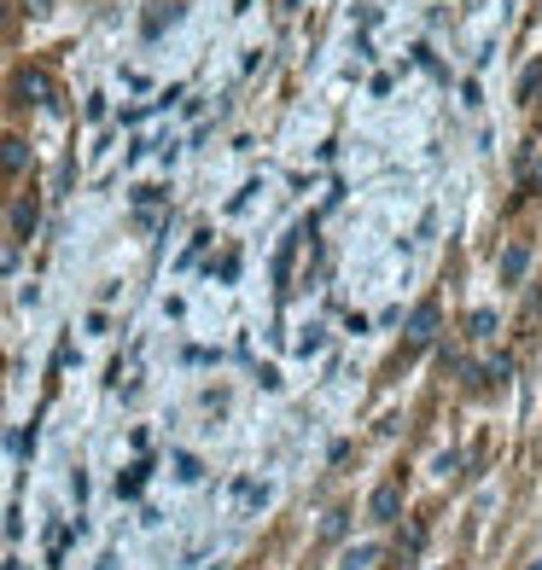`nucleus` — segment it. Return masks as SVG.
<instances>
[{
	"label": "nucleus",
	"instance_id": "nucleus-1",
	"mask_svg": "<svg viewBox=\"0 0 542 570\" xmlns=\"http://www.w3.org/2000/svg\"><path fill=\"white\" fill-rule=\"evenodd\" d=\"M12 99H18V105H53V76H47L41 65H23L18 76H12Z\"/></svg>",
	"mask_w": 542,
	"mask_h": 570
},
{
	"label": "nucleus",
	"instance_id": "nucleus-2",
	"mask_svg": "<svg viewBox=\"0 0 542 570\" xmlns=\"http://www.w3.org/2000/svg\"><path fill=\"white\" fill-rule=\"evenodd\" d=\"M432 338H438V303H420L409 320V350H426Z\"/></svg>",
	"mask_w": 542,
	"mask_h": 570
},
{
	"label": "nucleus",
	"instance_id": "nucleus-3",
	"mask_svg": "<svg viewBox=\"0 0 542 570\" xmlns=\"http://www.w3.org/2000/svg\"><path fill=\"white\" fill-rule=\"evenodd\" d=\"M23 169H30V140L6 134V140H0V175H23Z\"/></svg>",
	"mask_w": 542,
	"mask_h": 570
},
{
	"label": "nucleus",
	"instance_id": "nucleus-4",
	"mask_svg": "<svg viewBox=\"0 0 542 570\" xmlns=\"http://www.w3.org/2000/svg\"><path fill=\"white\" fill-rule=\"evenodd\" d=\"M35 221H41V204H35V192H23L18 204H12V239H30Z\"/></svg>",
	"mask_w": 542,
	"mask_h": 570
},
{
	"label": "nucleus",
	"instance_id": "nucleus-5",
	"mask_svg": "<svg viewBox=\"0 0 542 570\" xmlns=\"http://www.w3.org/2000/svg\"><path fill=\"white\" fill-rule=\"evenodd\" d=\"M367 512H374L379 524H391V518L402 512V489H397V483H379V489H374V501H367Z\"/></svg>",
	"mask_w": 542,
	"mask_h": 570
},
{
	"label": "nucleus",
	"instance_id": "nucleus-6",
	"mask_svg": "<svg viewBox=\"0 0 542 570\" xmlns=\"http://www.w3.org/2000/svg\"><path fill=\"white\" fill-rule=\"evenodd\" d=\"M146 472H152V466H146V460H134L129 472L117 477V494H140V483H146Z\"/></svg>",
	"mask_w": 542,
	"mask_h": 570
},
{
	"label": "nucleus",
	"instance_id": "nucleus-7",
	"mask_svg": "<svg viewBox=\"0 0 542 570\" xmlns=\"http://www.w3.org/2000/svg\"><path fill=\"white\" fill-rule=\"evenodd\" d=\"M525 263H531V251H525V245H513V251L501 256V280H519V274H525Z\"/></svg>",
	"mask_w": 542,
	"mask_h": 570
},
{
	"label": "nucleus",
	"instance_id": "nucleus-8",
	"mask_svg": "<svg viewBox=\"0 0 542 570\" xmlns=\"http://www.w3.org/2000/svg\"><path fill=\"white\" fill-rule=\"evenodd\" d=\"M466 332H473V338H490V332H496V315H490V308H473V315H466Z\"/></svg>",
	"mask_w": 542,
	"mask_h": 570
},
{
	"label": "nucleus",
	"instance_id": "nucleus-9",
	"mask_svg": "<svg viewBox=\"0 0 542 570\" xmlns=\"http://www.w3.org/2000/svg\"><path fill=\"white\" fill-rule=\"evenodd\" d=\"M484 379H490V384H508V379H513V361H508V355H496V361L484 367Z\"/></svg>",
	"mask_w": 542,
	"mask_h": 570
},
{
	"label": "nucleus",
	"instance_id": "nucleus-10",
	"mask_svg": "<svg viewBox=\"0 0 542 570\" xmlns=\"http://www.w3.org/2000/svg\"><path fill=\"white\" fill-rule=\"evenodd\" d=\"M176 477H181V483H199V477H204V466L193 460V454H181V460H176Z\"/></svg>",
	"mask_w": 542,
	"mask_h": 570
},
{
	"label": "nucleus",
	"instance_id": "nucleus-11",
	"mask_svg": "<svg viewBox=\"0 0 542 570\" xmlns=\"http://www.w3.org/2000/svg\"><path fill=\"white\" fill-rule=\"evenodd\" d=\"M321 530H327V541H339L344 530H350V512H327V524H321Z\"/></svg>",
	"mask_w": 542,
	"mask_h": 570
},
{
	"label": "nucleus",
	"instance_id": "nucleus-12",
	"mask_svg": "<svg viewBox=\"0 0 542 570\" xmlns=\"http://www.w3.org/2000/svg\"><path fill=\"white\" fill-rule=\"evenodd\" d=\"M542 88V65H531V70H525V76H519V99H531Z\"/></svg>",
	"mask_w": 542,
	"mask_h": 570
},
{
	"label": "nucleus",
	"instance_id": "nucleus-13",
	"mask_svg": "<svg viewBox=\"0 0 542 570\" xmlns=\"http://www.w3.org/2000/svg\"><path fill=\"white\" fill-rule=\"evenodd\" d=\"M169 18H176V6H164V12H152V18H146V35H158V30H164V23Z\"/></svg>",
	"mask_w": 542,
	"mask_h": 570
},
{
	"label": "nucleus",
	"instance_id": "nucleus-14",
	"mask_svg": "<svg viewBox=\"0 0 542 570\" xmlns=\"http://www.w3.org/2000/svg\"><path fill=\"white\" fill-rule=\"evenodd\" d=\"M23 12H30V18H41V12H53V0H18Z\"/></svg>",
	"mask_w": 542,
	"mask_h": 570
},
{
	"label": "nucleus",
	"instance_id": "nucleus-15",
	"mask_svg": "<svg viewBox=\"0 0 542 570\" xmlns=\"http://www.w3.org/2000/svg\"><path fill=\"white\" fill-rule=\"evenodd\" d=\"M12 263H18V245H0V274H6Z\"/></svg>",
	"mask_w": 542,
	"mask_h": 570
},
{
	"label": "nucleus",
	"instance_id": "nucleus-16",
	"mask_svg": "<svg viewBox=\"0 0 542 570\" xmlns=\"http://www.w3.org/2000/svg\"><path fill=\"white\" fill-rule=\"evenodd\" d=\"M0 35H12V6L0 0Z\"/></svg>",
	"mask_w": 542,
	"mask_h": 570
},
{
	"label": "nucleus",
	"instance_id": "nucleus-17",
	"mask_svg": "<svg viewBox=\"0 0 542 570\" xmlns=\"http://www.w3.org/2000/svg\"><path fill=\"white\" fill-rule=\"evenodd\" d=\"M537 181H542V169H537Z\"/></svg>",
	"mask_w": 542,
	"mask_h": 570
}]
</instances>
